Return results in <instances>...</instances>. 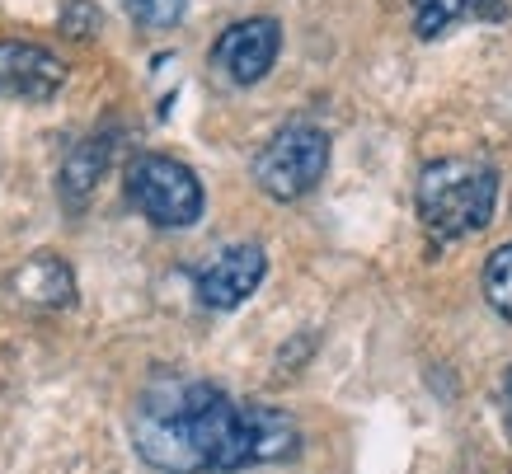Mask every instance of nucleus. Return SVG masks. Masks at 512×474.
<instances>
[{
	"label": "nucleus",
	"mask_w": 512,
	"mask_h": 474,
	"mask_svg": "<svg viewBox=\"0 0 512 474\" xmlns=\"http://www.w3.org/2000/svg\"><path fill=\"white\" fill-rule=\"evenodd\" d=\"M484 296H489V306L512 324V240L508 245H498L484 263Z\"/></svg>",
	"instance_id": "10"
},
{
	"label": "nucleus",
	"mask_w": 512,
	"mask_h": 474,
	"mask_svg": "<svg viewBox=\"0 0 512 474\" xmlns=\"http://www.w3.org/2000/svg\"><path fill=\"white\" fill-rule=\"evenodd\" d=\"M268 273V254L259 245H231L198 273V301L207 310H235L259 291Z\"/></svg>",
	"instance_id": "6"
},
{
	"label": "nucleus",
	"mask_w": 512,
	"mask_h": 474,
	"mask_svg": "<svg viewBox=\"0 0 512 474\" xmlns=\"http://www.w3.org/2000/svg\"><path fill=\"white\" fill-rule=\"evenodd\" d=\"M15 291L24 301H33V306L62 310L76 301V277H71L62 254H33V259L15 273Z\"/></svg>",
	"instance_id": "8"
},
{
	"label": "nucleus",
	"mask_w": 512,
	"mask_h": 474,
	"mask_svg": "<svg viewBox=\"0 0 512 474\" xmlns=\"http://www.w3.org/2000/svg\"><path fill=\"white\" fill-rule=\"evenodd\" d=\"M278 47H282V24L268 15H254L221 33L217 47H212V62L235 85H259L278 62Z\"/></svg>",
	"instance_id": "5"
},
{
	"label": "nucleus",
	"mask_w": 512,
	"mask_h": 474,
	"mask_svg": "<svg viewBox=\"0 0 512 474\" xmlns=\"http://www.w3.org/2000/svg\"><path fill=\"white\" fill-rule=\"evenodd\" d=\"M141 29H174L184 19V0H123Z\"/></svg>",
	"instance_id": "12"
},
{
	"label": "nucleus",
	"mask_w": 512,
	"mask_h": 474,
	"mask_svg": "<svg viewBox=\"0 0 512 474\" xmlns=\"http://www.w3.org/2000/svg\"><path fill=\"white\" fill-rule=\"evenodd\" d=\"M109 132H99V137H85V141H76L71 151H66V160H62V202L76 212L80 202L90 198L94 188H99V179H104V169H109Z\"/></svg>",
	"instance_id": "9"
},
{
	"label": "nucleus",
	"mask_w": 512,
	"mask_h": 474,
	"mask_svg": "<svg viewBox=\"0 0 512 474\" xmlns=\"http://www.w3.org/2000/svg\"><path fill=\"white\" fill-rule=\"evenodd\" d=\"M127 202L146 221L165 230H184L202 216V179L174 155H137L127 165Z\"/></svg>",
	"instance_id": "3"
},
{
	"label": "nucleus",
	"mask_w": 512,
	"mask_h": 474,
	"mask_svg": "<svg viewBox=\"0 0 512 474\" xmlns=\"http://www.w3.org/2000/svg\"><path fill=\"white\" fill-rule=\"evenodd\" d=\"M414 10V33L419 38H437V33L466 15V0H409Z\"/></svg>",
	"instance_id": "11"
},
{
	"label": "nucleus",
	"mask_w": 512,
	"mask_h": 474,
	"mask_svg": "<svg viewBox=\"0 0 512 474\" xmlns=\"http://www.w3.org/2000/svg\"><path fill=\"white\" fill-rule=\"evenodd\" d=\"M508 418H512V371H508Z\"/></svg>",
	"instance_id": "13"
},
{
	"label": "nucleus",
	"mask_w": 512,
	"mask_h": 474,
	"mask_svg": "<svg viewBox=\"0 0 512 474\" xmlns=\"http://www.w3.org/2000/svg\"><path fill=\"white\" fill-rule=\"evenodd\" d=\"M132 446L146 465L165 474H231L292 460L301 428L292 413L240 404L221 385L165 376L146 385L132 409Z\"/></svg>",
	"instance_id": "1"
},
{
	"label": "nucleus",
	"mask_w": 512,
	"mask_h": 474,
	"mask_svg": "<svg viewBox=\"0 0 512 474\" xmlns=\"http://www.w3.org/2000/svg\"><path fill=\"white\" fill-rule=\"evenodd\" d=\"M329 169V137L315 123H287L254 155V184L273 202L306 198Z\"/></svg>",
	"instance_id": "4"
},
{
	"label": "nucleus",
	"mask_w": 512,
	"mask_h": 474,
	"mask_svg": "<svg viewBox=\"0 0 512 474\" xmlns=\"http://www.w3.org/2000/svg\"><path fill=\"white\" fill-rule=\"evenodd\" d=\"M498 207V169L489 160L447 155L419 174V216L442 240L475 235L494 221Z\"/></svg>",
	"instance_id": "2"
},
{
	"label": "nucleus",
	"mask_w": 512,
	"mask_h": 474,
	"mask_svg": "<svg viewBox=\"0 0 512 474\" xmlns=\"http://www.w3.org/2000/svg\"><path fill=\"white\" fill-rule=\"evenodd\" d=\"M62 85H66V62L57 52H47L38 43H19V38L0 43V94L47 104Z\"/></svg>",
	"instance_id": "7"
}]
</instances>
